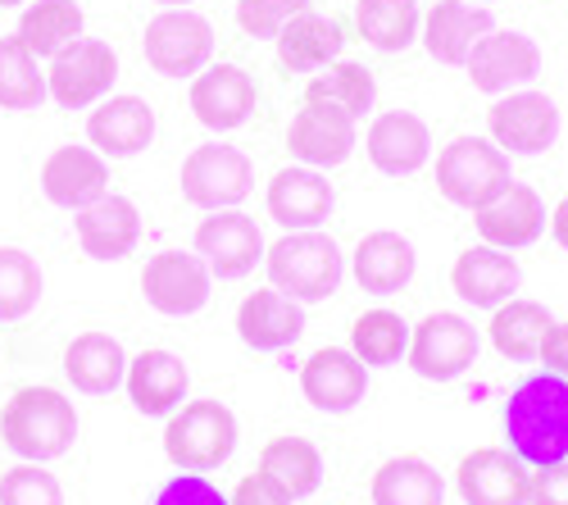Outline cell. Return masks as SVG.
<instances>
[{
    "label": "cell",
    "mask_w": 568,
    "mask_h": 505,
    "mask_svg": "<svg viewBox=\"0 0 568 505\" xmlns=\"http://www.w3.org/2000/svg\"><path fill=\"white\" fill-rule=\"evenodd\" d=\"M73 233H78L82 255L110 264V260H123V255L136 251V242H141V214H136V205L128 196H101L97 205L78 210Z\"/></svg>",
    "instance_id": "603a6c76"
},
{
    "label": "cell",
    "mask_w": 568,
    "mask_h": 505,
    "mask_svg": "<svg viewBox=\"0 0 568 505\" xmlns=\"http://www.w3.org/2000/svg\"><path fill=\"white\" fill-rule=\"evenodd\" d=\"M186 364L173 351H141L136 360H128V396L141 415H173V410L186 401Z\"/></svg>",
    "instance_id": "83f0119b"
},
{
    "label": "cell",
    "mask_w": 568,
    "mask_h": 505,
    "mask_svg": "<svg viewBox=\"0 0 568 505\" xmlns=\"http://www.w3.org/2000/svg\"><path fill=\"white\" fill-rule=\"evenodd\" d=\"M110 188V169L101 160V151H91V147H60L45 155L41 164V192L51 205L60 210H87V205H97Z\"/></svg>",
    "instance_id": "ac0fdd59"
},
{
    "label": "cell",
    "mask_w": 568,
    "mask_h": 505,
    "mask_svg": "<svg viewBox=\"0 0 568 505\" xmlns=\"http://www.w3.org/2000/svg\"><path fill=\"white\" fill-rule=\"evenodd\" d=\"M301 392L323 415H351L368 392V364L346 346H323L301 364Z\"/></svg>",
    "instance_id": "9a60e30c"
},
{
    "label": "cell",
    "mask_w": 568,
    "mask_h": 505,
    "mask_svg": "<svg viewBox=\"0 0 568 505\" xmlns=\"http://www.w3.org/2000/svg\"><path fill=\"white\" fill-rule=\"evenodd\" d=\"M491 10L483 6H468V0H437L423 19V46H428V55L437 64H464L473 55V46H478L487 32H491Z\"/></svg>",
    "instance_id": "484cf974"
},
{
    "label": "cell",
    "mask_w": 568,
    "mask_h": 505,
    "mask_svg": "<svg viewBox=\"0 0 568 505\" xmlns=\"http://www.w3.org/2000/svg\"><path fill=\"white\" fill-rule=\"evenodd\" d=\"M464 69H468V82L478 91H487V97H505V91L528 87L541 73V46L528 32L491 28L478 46H473Z\"/></svg>",
    "instance_id": "7c38bea8"
},
{
    "label": "cell",
    "mask_w": 568,
    "mask_h": 505,
    "mask_svg": "<svg viewBox=\"0 0 568 505\" xmlns=\"http://www.w3.org/2000/svg\"><path fill=\"white\" fill-rule=\"evenodd\" d=\"M528 483L532 469L509 446H478L455 469L464 505H528Z\"/></svg>",
    "instance_id": "4fadbf2b"
},
{
    "label": "cell",
    "mask_w": 568,
    "mask_h": 505,
    "mask_svg": "<svg viewBox=\"0 0 568 505\" xmlns=\"http://www.w3.org/2000/svg\"><path fill=\"white\" fill-rule=\"evenodd\" d=\"M550 238L559 242V251H568V196L550 210Z\"/></svg>",
    "instance_id": "bcb514c9"
},
{
    "label": "cell",
    "mask_w": 568,
    "mask_h": 505,
    "mask_svg": "<svg viewBox=\"0 0 568 505\" xmlns=\"http://www.w3.org/2000/svg\"><path fill=\"white\" fill-rule=\"evenodd\" d=\"M514 182L509 155L491 137H455L437 155V192L459 210H483Z\"/></svg>",
    "instance_id": "5b68a950"
},
{
    "label": "cell",
    "mask_w": 568,
    "mask_h": 505,
    "mask_svg": "<svg viewBox=\"0 0 568 505\" xmlns=\"http://www.w3.org/2000/svg\"><path fill=\"white\" fill-rule=\"evenodd\" d=\"M505 437L509 451L528 469L564 465L568 461V378L559 374H528L505 401Z\"/></svg>",
    "instance_id": "6da1fadb"
},
{
    "label": "cell",
    "mask_w": 568,
    "mask_h": 505,
    "mask_svg": "<svg viewBox=\"0 0 568 505\" xmlns=\"http://www.w3.org/2000/svg\"><path fill=\"white\" fill-rule=\"evenodd\" d=\"M301 333H305L301 301L282 296L277 287L251 292L242 305H236V337H242L251 351H287L301 342Z\"/></svg>",
    "instance_id": "cb8c5ba5"
},
{
    "label": "cell",
    "mask_w": 568,
    "mask_h": 505,
    "mask_svg": "<svg viewBox=\"0 0 568 505\" xmlns=\"http://www.w3.org/2000/svg\"><path fill=\"white\" fill-rule=\"evenodd\" d=\"M351 351L368 370H392L409 351V324L396 310H364L351 324Z\"/></svg>",
    "instance_id": "e575fe53"
},
{
    "label": "cell",
    "mask_w": 568,
    "mask_h": 505,
    "mask_svg": "<svg viewBox=\"0 0 568 505\" xmlns=\"http://www.w3.org/2000/svg\"><path fill=\"white\" fill-rule=\"evenodd\" d=\"M227 505H292V496L282 492L268 474H246L236 483V492L227 496Z\"/></svg>",
    "instance_id": "ee69618b"
},
{
    "label": "cell",
    "mask_w": 568,
    "mask_h": 505,
    "mask_svg": "<svg viewBox=\"0 0 568 505\" xmlns=\"http://www.w3.org/2000/svg\"><path fill=\"white\" fill-rule=\"evenodd\" d=\"M236 451V415L223 401H186L164 424V455L182 474H210Z\"/></svg>",
    "instance_id": "277c9868"
},
{
    "label": "cell",
    "mask_w": 568,
    "mask_h": 505,
    "mask_svg": "<svg viewBox=\"0 0 568 505\" xmlns=\"http://www.w3.org/2000/svg\"><path fill=\"white\" fill-rule=\"evenodd\" d=\"M528 505H568V461H564V465L532 469Z\"/></svg>",
    "instance_id": "7bdbcfd3"
},
{
    "label": "cell",
    "mask_w": 568,
    "mask_h": 505,
    "mask_svg": "<svg viewBox=\"0 0 568 505\" xmlns=\"http://www.w3.org/2000/svg\"><path fill=\"white\" fill-rule=\"evenodd\" d=\"M277 60L287 64L292 73H314V69H327L337 55H342V28L323 14H296L277 37Z\"/></svg>",
    "instance_id": "1f68e13d"
},
{
    "label": "cell",
    "mask_w": 568,
    "mask_h": 505,
    "mask_svg": "<svg viewBox=\"0 0 568 505\" xmlns=\"http://www.w3.org/2000/svg\"><path fill=\"white\" fill-rule=\"evenodd\" d=\"M541 364H546V374H559V378H568V324H550V333H546V342H541V355H537Z\"/></svg>",
    "instance_id": "f6af8a7d"
},
{
    "label": "cell",
    "mask_w": 568,
    "mask_h": 505,
    "mask_svg": "<svg viewBox=\"0 0 568 505\" xmlns=\"http://www.w3.org/2000/svg\"><path fill=\"white\" fill-rule=\"evenodd\" d=\"M160 6H169V10H186V0H160Z\"/></svg>",
    "instance_id": "7dc6e473"
},
{
    "label": "cell",
    "mask_w": 568,
    "mask_h": 505,
    "mask_svg": "<svg viewBox=\"0 0 568 505\" xmlns=\"http://www.w3.org/2000/svg\"><path fill=\"white\" fill-rule=\"evenodd\" d=\"M151 505H227V496L205 474H173Z\"/></svg>",
    "instance_id": "b9f144b4"
},
{
    "label": "cell",
    "mask_w": 568,
    "mask_h": 505,
    "mask_svg": "<svg viewBox=\"0 0 568 505\" xmlns=\"http://www.w3.org/2000/svg\"><path fill=\"white\" fill-rule=\"evenodd\" d=\"M32 55H60L69 41L82 37V10L73 0H32L14 32Z\"/></svg>",
    "instance_id": "836d02e7"
},
{
    "label": "cell",
    "mask_w": 568,
    "mask_h": 505,
    "mask_svg": "<svg viewBox=\"0 0 568 505\" xmlns=\"http://www.w3.org/2000/svg\"><path fill=\"white\" fill-rule=\"evenodd\" d=\"M0 505H64V487L45 465L23 461L0 474Z\"/></svg>",
    "instance_id": "ab89813d"
},
{
    "label": "cell",
    "mask_w": 568,
    "mask_h": 505,
    "mask_svg": "<svg viewBox=\"0 0 568 505\" xmlns=\"http://www.w3.org/2000/svg\"><path fill=\"white\" fill-rule=\"evenodd\" d=\"M0 437L23 461H60L78 442V410L55 387H19L0 410Z\"/></svg>",
    "instance_id": "7a4b0ae2"
},
{
    "label": "cell",
    "mask_w": 568,
    "mask_h": 505,
    "mask_svg": "<svg viewBox=\"0 0 568 505\" xmlns=\"http://www.w3.org/2000/svg\"><path fill=\"white\" fill-rule=\"evenodd\" d=\"M214 51V28L196 10H164L146 23V64L160 78H192Z\"/></svg>",
    "instance_id": "8fae6325"
},
{
    "label": "cell",
    "mask_w": 568,
    "mask_h": 505,
    "mask_svg": "<svg viewBox=\"0 0 568 505\" xmlns=\"http://www.w3.org/2000/svg\"><path fill=\"white\" fill-rule=\"evenodd\" d=\"M373 97H377L373 73H368L364 64H351V60H342V64L333 60V64H327V73L310 78V87H305V101L333 105V110H342V114H351V119L368 114V110H373Z\"/></svg>",
    "instance_id": "8d00e7d4"
},
{
    "label": "cell",
    "mask_w": 568,
    "mask_h": 505,
    "mask_svg": "<svg viewBox=\"0 0 568 505\" xmlns=\"http://www.w3.org/2000/svg\"><path fill=\"white\" fill-rule=\"evenodd\" d=\"M478 351H483V337L478 329L468 324L464 314L455 310H433L423 324L409 333V370L428 383H455L459 374H468L478 364Z\"/></svg>",
    "instance_id": "8992f818"
},
{
    "label": "cell",
    "mask_w": 568,
    "mask_h": 505,
    "mask_svg": "<svg viewBox=\"0 0 568 505\" xmlns=\"http://www.w3.org/2000/svg\"><path fill=\"white\" fill-rule=\"evenodd\" d=\"M51 91H45V73L37 69V55L19 37H0V110H37Z\"/></svg>",
    "instance_id": "74e56055"
},
{
    "label": "cell",
    "mask_w": 568,
    "mask_h": 505,
    "mask_svg": "<svg viewBox=\"0 0 568 505\" xmlns=\"http://www.w3.org/2000/svg\"><path fill=\"white\" fill-rule=\"evenodd\" d=\"M64 374L82 396H110L128 378V355L110 333H78L64 351Z\"/></svg>",
    "instance_id": "f1b7e54d"
},
{
    "label": "cell",
    "mask_w": 568,
    "mask_h": 505,
    "mask_svg": "<svg viewBox=\"0 0 568 505\" xmlns=\"http://www.w3.org/2000/svg\"><path fill=\"white\" fill-rule=\"evenodd\" d=\"M368 496L373 505H442L446 483L423 455H392V461L377 465Z\"/></svg>",
    "instance_id": "f546056e"
},
{
    "label": "cell",
    "mask_w": 568,
    "mask_h": 505,
    "mask_svg": "<svg viewBox=\"0 0 568 505\" xmlns=\"http://www.w3.org/2000/svg\"><path fill=\"white\" fill-rule=\"evenodd\" d=\"M333 182H327L318 169H282L268 182V219L282 223L287 233H305V228H318L327 214H333Z\"/></svg>",
    "instance_id": "44dd1931"
},
{
    "label": "cell",
    "mask_w": 568,
    "mask_h": 505,
    "mask_svg": "<svg viewBox=\"0 0 568 505\" xmlns=\"http://www.w3.org/2000/svg\"><path fill=\"white\" fill-rule=\"evenodd\" d=\"M555 324V314L541 305V301H524L514 296L505 305L491 310V324H487V337L491 346L505 355V360H537L541 355V342Z\"/></svg>",
    "instance_id": "4dcf8cb0"
},
{
    "label": "cell",
    "mask_w": 568,
    "mask_h": 505,
    "mask_svg": "<svg viewBox=\"0 0 568 505\" xmlns=\"http://www.w3.org/2000/svg\"><path fill=\"white\" fill-rule=\"evenodd\" d=\"M87 137L91 147L110 160H128L141 155L155 137V110L141 101V97H110L97 114L87 119Z\"/></svg>",
    "instance_id": "4316f807"
},
{
    "label": "cell",
    "mask_w": 568,
    "mask_h": 505,
    "mask_svg": "<svg viewBox=\"0 0 568 505\" xmlns=\"http://www.w3.org/2000/svg\"><path fill=\"white\" fill-rule=\"evenodd\" d=\"M0 6H19V0H0Z\"/></svg>",
    "instance_id": "c3c4849f"
},
{
    "label": "cell",
    "mask_w": 568,
    "mask_h": 505,
    "mask_svg": "<svg viewBox=\"0 0 568 505\" xmlns=\"http://www.w3.org/2000/svg\"><path fill=\"white\" fill-rule=\"evenodd\" d=\"M351 269H355V283L368 292V296H396L414 283V269H418V251L409 238L392 233H368L359 238L355 255H351Z\"/></svg>",
    "instance_id": "d4e9b609"
},
{
    "label": "cell",
    "mask_w": 568,
    "mask_h": 505,
    "mask_svg": "<svg viewBox=\"0 0 568 505\" xmlns=\"http://www.w3.org/2000/svg\"><path fill=\"white\" fill-rule=\"evenodd\" d=\"M473 223H478V238L487 246L524 251V246L541 242L550 214H546V201L537 196V188H528V182H509L496 201L473 210Z\"/></svg>",
    "instance_id": "e0dca14e"
},
{
    "label": "cell",
    "mask_w": 568,
    "mask_h": 505,
    "mask_svg": "<svg viewBox=\"0 0 568 505\" xmlns=\"http://www.w3.org/2000/svg\"><path fill=\"white\" fill-rule=\"evenodd\" d=\"M487 128L505 155H541L559 142V105L546 91L518 87L496 97V105L487 110Z\"/></svg>",
    "instance_id": "ba28073f"
},
{
    "label": "cell",
    "mask_w": 568,
    "mask_h": 505,
    "mask_svg": "<svg viewBox=\"0 0 568 505\" xmlns=\"http://www.w3.org/2000/svg\"><path fill=\"white\" fill-rule=\"evenodd\" d=\"M355 23L368 46L377 51H409L423 19H418V0H359Z\"/></svg>",
    "instance_id": "d590c367"
},
{
    "label": "cell",
    "mask_w": 568,
    "mask_h": 505,
    "mask_svg": "<svg viewBox=\"0 0 568 505\" xmlns=\"http://www.w3.org/2000/svg\"><path fill=\"white\" fill-rule=\"evenodd\" d=\"M41 301V269L23 246H0V324H19Z\"/></svg>",
    "instance_id": "f35d334b"
},
{
    "label": "cell",
    "mask_w": 568,
    "mask_h": 505,
    "mask_svg": "<svg viewBox=\"0 0 568 505\" xmlns=\"http://www.w3.org/2000/svg\"><path fill=\"white\" fill-rule=\"evenodd\" d=\"M210 283H214L210 264L186 251H160L141 269V296H146V305L155 314H169V319H186V314L205 310Z\"/></svg>",
    "instance_id": "30bf717a"
},
{
    "label": "cell",
    "mask_w": 568,
    "mask_h": 505,
    "mask_svg": "<svg viewBox=\"0 0 568 505\" xmlns=\"http://www.w3.org/2000/svg\"><path fill=\"white\" fill-rule=\"evenodd\" d=\"M260 474H268L292 501L314 496L323 483V455L310 437H273L260 451Z\"/></svg>",
    "instance_id": "d6a6232c"
},
{
    "label": "cell",
    "mask_w": 568,
    "mask_h": 505,
    "mask_svg": "<svg viewBox=\"0 0 568 505\" xmlns=\"http://www.w3.org/2000/svg\"><path fill=\"white\" fill-rule=\"evenodd\" d=\"M518 287H524V269L500 246L478 242V246L459 251L450 264V292L473 310H496V305L514 301Z\"/></svg>",
    "instance_id": "2e32d148"
},
{
    "label": "cell",
    "mask_w": 568,
    "mask_h": 505,
    "mask_svg": "<svg viewBox=\"0 0 568 505\" xmlns=\"http://www.w3.org/2000/svg\"><path fill=\"white\" fill-rule=\"evenodd\" d=\"M264 269H268V283L282 296H292L301 305H314V301H327V296L342 287L346 260H342V246L327 238V233H318V228H305V233L277 238L264 251Z\"/></svg>",
    "instance_id": "3957f363"
},
{
    "label": "cell",
    "mask_w": 568,
    "mask_h": 505,
    "mask_svg": "<svg viewBox=\"0 0 568 505\" xmlns=\"http://www.w3.org/2000/svg\"><path fill=\"white\" fill-rule=\"evenodd\" d=\"M119 78V55L97 37H78L69 41L60 55H51V73H45V91L51 101L64 110L97 105Z\"/></svg>",
    "instance_id": "9c48e42d"
},
{
    "label": "cell",
    "mask_w": 568,
    "mask_h": 505,
    "mask_svg": "<svg viewBox=\"0 0 568 505\" xmlns=\"http://www.w3.org/2000/svg\"><path fill=\"white\" fill-rule=\"evenodd\" d=\"M305 10H310V0H236V23L255 41H273Z\"/></svg>",
    "instance_id": "60d3db41"
},
{
    "label": "cell",
    "mask_w": 568,
    "mask_h": 505,
    "mask_svg": "<svg viewBox=\"0 0 568 505\" xmlns=\"http://www.w3.org/2000/svg\"><path fill=\"white\" fill-rule=\"evenodd\" d=\"M192 110L214 132L242 128L251 119V110H255V78L242 64H214V69L196 73V82H192Z\"/></svg>",
    "instance_id": "7402d4cb"
},
{
    "label": "cell",
    "mask_w": 568,
    "mask_h": 505,
    "mask_svg": "<svg viewBox=\"0 0 568 505\" xmlns=\"http://www.w3.org/2000/svg\"><path fill=\"white\" fill-rule=\"evenodd\" d=\"M255 192V164L236 147H196L182 160V196L201 210H236Z\"/></svg>",
    "instance_id": "52a82bcc"
},
{
    "label": "cell",
    "mask_w": 568,
    "mask_h": 505,
    "mask_svg": "<svg viewBox=\"0 0 568 505\" xmlns=\"http://www.w3.org/2000/svg\"><path fill=\"white\" fill-rule=\"evenodd\" d=\"M355 142H359L355 119L333 110V105H314V101H305V110L287 128V151L301 164H310V169H337V164H346Z\"/></svg>",
    "instance_id": "ffe728a7"
},
{
    "label": "cell",
    "mask_w": 568,
    "mask_h": 505,
    "mask_svg": "<svg viewBox=\"0 0 568 505\" xmlns=\"http://www.w3.org/2000/svg\"><path fill=\"white\" fill-rule=\"evenodd\" d=\"M364 147H368V160H373L377 173L409 178V173H418L423 164L433 160V132L409 110H387V114L373 119Z\"/></svg>",
    "instance_id": "d6986e66"
},
{
    "label": "cell",
    "mask_w": 568,
    "mask_h": 505,
    "mask_svg": "<svg viewBox=\"0 0 568 505\" xmlns=\"http://www.w3.org/2000/svg\"><path fill=\"white\" fill-rule=\"evenodd\" d=\"M264 238L251 214L242 210H210V219L196 228V255L210 264L214 279L232 283V279H246V273L264 260Z\"/></svg>",
    "instance_id": "5bb4252c"
}]
</instances>
